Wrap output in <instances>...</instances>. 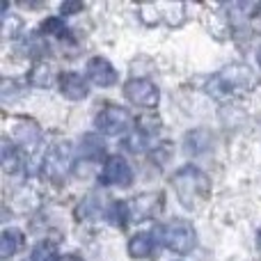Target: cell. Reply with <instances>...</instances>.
I'll return each instance as SVG.
<instances>
[{"instance_id": "cell-6", "label": "cell", "mask_w": 261, "mask_h": 261, "mask_svg": "<svg viewBox=\"0 0 261 261\" xmlns=\"http://www.w3.org/2000/svg\"><path fill=\"white\" fill-rule=\"evenodd\" d=\"M94 126L103 135H119L130 128V115L122 106H106L94 119Z\"/></svg>"}, {"instance_id": "cell-24", "label": "cell", "mask_w": 261, "mask_h": 261, "mask_svg": "<svg viewBox=\"0 0 261 261\" xmlns=\"http://www.w3.org/2000/svg\"><path fill=\"white\" fill-rule=\"evenodd\" d=\"M18 30H21V21L3 14V35L9 39V37H14V32H18Z\"/></svg>"}, {"instance_id": "cell-26", "label": "cell", "mask_w": 261, "mask_h": 261, "mask_svg": "<svg viewBox=\"0 0 261 261\" xmlns=\"http://www.w3.org/2000/svg\"><path fill=\"white\" fill-rule=\"evenodd\" d=\"M60 261H83V259L76 257V254H67V257H60Z\"/></svg>"}, {"instance_id": "cell-3", "label": "cell", "mask_w": 261, "mask_h": 261, "mask_svg": "<svg viewBox=\"0 0 261 261\" xmlns=\"http://www.w3.org/2000/svg\"><path fill=\"white\" fill-rule=\"evenodd\" d=\"M156 234L161 236V243L176 254H190L197 248V231L188 220L174 218V220L158 227Z\"/></svg>"}, {"instance_id": "cell-25", "label": "cell", "mask_w": 261, "mask_h": 261, "mask_svg": "<svg viewBox=\"0 0 261 261\" xmlns=\"http://www.w3.org/2000/svg\"><path fill=\"white\" fill-rule=\"evenodd\" d=\"M81 9H83L81 3H64L62 7H60V14H62V16L64 14H76V12H81Z\"/></svg>"}, {"instance_id": "cell-21", "label": "cell", "mask_w": 261, "mask_h": 261, "mask_svg": "<svg viewBox=\"0 0 261 261\" xmlns=\"http://www.w3.org/2000/svg\"><path fill=\"white\" fill-rule=\"evenodd\" d=\"M138 130L149 138V135H153V133H158V130H161V119H158L156 115H151V113L142 115V117L138 119Z\"/></svg>"}, {"instance_id": "cell-13", "label": "cell", "mask_w": 261, "mask_h": 261, "mask_svg": "<svg viewBox=\"0 0 261 261\" xmlns=\"http://www.w3.org/2000/svg\"><path fill=\"white\" fill-rule=\"evenodd\" d=\"M128 257L133 259H147L153 252V234L149 231H138L135 236H130L128 241Z\"/></svg>"}, {"instance_id": "cell-17", "label": "cell", "mask_w": 261, "mask_h": 261, "mask_svg": "<svg viewBox=\"0 0 261 261\" xmlns=\"http://www.w3.org/2000/svg\"><path fill=\"white\" fill-rule=\"evenodd\" d=\"M158 14H161L163 21H165L167 25H172V28L181 25V23L186 21V7L184 5H179V3H170V5H165V7L158 5Z\"/></svg>"}, {"instance_id": "cell-14", "label": "cell", "mask_w": 261, "mask_h": 261, "mask_svg": "<svg viewBox=\"0 0 261 261\" xmlns=\"http://www.w3.org/2000/svg\"><path fill=\"white\" fill-rule=\"evenodd\" d=\"M30 85L32 87H41V90H48L55 85V69L50 62H37L30 69Z\"/></svg>"}, {"instance_id": "cell-22", "label": "cell", "mask_w": 261, "mask_h": 261, "mask_svg": "<svg viewBox=\"0 0 261 261\" xmlns=\"http://www.w3.org/2000/svg\"><path fill=\"white\" fill-rule=\"evenodd\" d=\"M172 142H161L158 147H153L151 151H149V156H151V161L156 163V165H165L167 161L172 158Z\"/></svg>"}, {"instance_id": "cell-12", "label": "cell", "mask_w": 261, "mask_h": 261, "mask_svg": "<svg viewBox=\"0 0 261 261\" xmlns=\"http://www.w3.org/2000/svg\"><path fill=\"white\" fill-rule=\"evenodd\" d=\"M23 248V231L16 227H7L0 234V259H12Z\"/></svg>"}, {"instance_id": "cell-9", "label": "cell", "mask_w": 261, "mask_h": 261, "mask_svg": "<svg viewBox=\"0 0 261 261\" xmlns=\"http://www.w3.org/2000/svg\"><path fill=\"white\" fill-rule=\"evenodd\" d=\"M85 69H87V78L99 87H110L117 83V71H115V67L110 64V60H106V58L96 55V58L87 60Z\"/></svg>"}, {"instance_id": "cell-20", "label": "cell", "mask_w": 261, "mask_h": 261, "mask_svg": "<svg viewBox=\"0 0 261 261\" xmlns=\"http://www.w3.org/2000/svg\"><path fill=\"white\" fill-rule=\"evenodd\" d=\"M122 147H124V149H128V151H133V153L144 151V147H147V135H142L138 128H135V130H130V133L126 135V138H124Z\"/></svg>"}, {"instance_id": "cell-2", "label": "cell", "mask_w": 261, "mask_h": 261, "mask_svg": "<svg viewBox=\"0 0 261 261\" xmlns=\"http://www.w3.org/2000/svg\"><path fill=\"white\" fill-rule=\"evenodd\" d=\"M172 186L181 206L186 208H197L199 204L206 202L211 193V179L197 165H184L172 176Z\"/></svg>"}, {"instance_id": "cell-27", "label": "cell", "mask_w": 261, "mask_h": 261, "mask_svg": "<svg viewBox=\"0 0 261 261\" xmlns=\"http://www.w3.org/2000/svg\"><path fill=\"white\" fill-rule=\"evenodd\" d=\"M257 60H259V67H261V46H259V50H257Z\"/></svg>"}, {"instance_id": "cell-16", "label": "cell", "mask_w": 261, "mask_h": 261, "mask_svg": "<svg viewBox=\"0 0 261 261\" xmlns=\"http://www.w3.org/2000/svg\"><path fill=\"white\" fill-rule=\"evenodd\" d=\"M0 158H3V165L7 172H18L23 167V158L18 151V144H12L7 138L3 140V147H0Z\"/></svg>"}, {"instance_id": "cell-15", "label": "cell", "mask_w": 261, "mask_h": 261, "mask_svg": "<svg viewBox=\"0 0 261 261\" xmlns=\"http://www.w3.org/2000/svg\"><path fill=\"white\" fill-rule=\"evenodd\" d=\"M14 140L16 144H23V147H32V144L39 142V126L30 119H21V122L14 126Z\"/></svg>"}, {"instance_id": "cell-18", "label": "cell", "mask_w": 261, "mask_h": 261, "mask_svg": "<svg viewBox=\"0 0 261 261\" xmlns=\"http://www.w3.org/2000/svg\"><path fill=\"white\" fill-rule=\"evenodd\" d=\"M30 261H60L58 248H55L50 241H41V243H37L35 248H32Z\"/></svg>"}, {"instance_id": "cell-7", "label": "cell", "mask_w": 261, "mask_h": 261, "mask_svg": "<svg viewBox=\"0 0 261 261\" xmlns=\"http://www.w3.org/2000/svg\"><path fill=\"white\" fill-rule=\"evenodd\" d=\"M133 181V167L128 165V161L124 156H110L106 161L103 170H101V184L106 186H128Z\"/></svg>"}, {"instance_id": "cell-4", "label": "cell", "mask_w": 261, "mask_h": 261, "mask_svg": "<svg viewBox=\"0 0 261 261\" xmlns=\"http://www.w3.org/2000/svg\"><path fill=\"white\" fill-rule=\"evenodd\" d=\"M73 147L71 142H55L44 156V172L50 181H62L71 172Z\"/></svg>"}, {"instance_id": "cell-19", "label": "cell", "mask_w": 261, "mask_h": 261, "mask_svg": "<svg viewBox=\"0 0 261 261\" xmlns=\"http://www.w3.org/2000/svg\"><path fill=\"white\" fill-rule=\"evenodd\" d=\"M81 153L85 158H99L101 153H103V140L99 138V135H85L81 142Z\"/></svg>"}, {"instance_id": "cell-5", "label": "cell", "mask_w": 261, "mask_h": 261, "mask_svg": "<svg viewBox=\"0 0 261 261\" xmlns=\"http://www.w3.org/2000/svg\"><path fill=\"white\" fill-rule=\"evenodd\" d=\"M124 96L130 101L133 106H140V108H156L158 101H161V92L147 78H130V81L124 85Z\"/></svg>"}, {"instance_id": "cell-23", "label": "cell", "mask_w": 261, "mask_h": 261, "mask_svg": "<svg viewBox=\"0 0 261 261\" xmlns=\"http://www.w3.org/2000/svg\"><path fill=\"white\" fill-rule=\"evenodd\" d=\"M41 32L44 35H55V37H64L67 35V25H64L62 18H55V16H48L41 25Z\"/></svg>"}, {"instance_id": "cell-1", "label": "cell", "mask_w": 261, "mask_h": 261, "mask_svg": "<svg viewBox=\"0 0 261 261\" xmlns=\"http://www.w3.org/2000/svg\"><path fill=\"white\" fill-rule=\"evenodd\" d=\"M259 85V78L252 67L243 62H234L222 67L218 73H213L206 81V92L216 99H225L231 94H243V92H252Z\"/></svg>"}, {"instance_id": "cell-8", "label": "cell", "mask_w": 261, "mask_h": 261, "mask_svg": "<svg viewBox=\"0 0 261 261\" xmlns=\"http://www.w3.org/2000/svg\"><path fill=\"white\" fill-rule=\"evenodd\" d=\"M163 193H147V195H138L133 202L128 204V211H130V222H138L144 220V218H153L161 213L163 208Z\"/></svg>"}, {"instance_id": "cell-10", "label": "cell", "mask_w": 261, "mask_h": 261, "mask_svg": "<svg viewBox=\"0 0 261 261\" xmlns=\"http://www.w3.org/2000/svg\"><path fill=\"white\" fill-rule=\"evenodd\" d=\"M58 85H60V92H62L69 101H83L87 96V92H90L87 90L85 76H81V73H76V71H62Z\"/></svg>"}, {"instance_id": "cell-11", "label": "cell", "mask_w": 261, "mask_h": 261, "mask_svg": "<svg viewBox=\"0 0 261 261\" xmlns=\"http://www.w3.org/2000/svg\"><path fill=\"white\" fill-rule=\"evenodd\" d=\"M213 144V135L208 128H190L184 135V149L190 156H199V153H206Z\"/></svg>"}]
</instances>
